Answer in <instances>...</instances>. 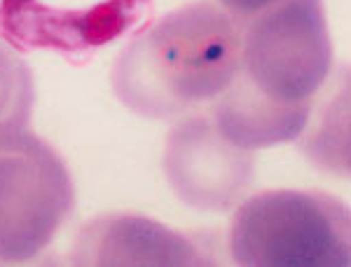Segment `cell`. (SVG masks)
<instances>
[{"instance_id":"cell-1","label":"cell","mask_w":351,"mask_h":267,"mask_svg":"<svg viewBox=\"0 0 351 267\" xmlns=\"http://www.w3.org/2000/svg\"><path fill=\"white\" fill-rule=\"evenodd\" d=\"M241 64V24L213 3L152 21L112 68L117 99L136 115L169 120L213 104Z\"/></svg>"},{"instance_id":"cell-2","label":"cell","mask_w":351,"mask_h":267,"mask_svg":"<svg viewBox=\"0 0 351 267\" xmlns=\"http://www.w3.org/2000/svg\"><path fill=\"white\" fill-rule=\"evenodd\" d=\"M230 253L243 267H349L351 216L319 190H263L237 204Z\"/></svg>"},{"instance_id":"cell-3","label":"cell","mask_w":351,"mask_h":267,"mask_svg":"<svg viewBox=\"0 0 351 267\" xmlns=\"http://www.w3.org/2000/svg\"><path fill=\"white\" fill-rule=\"evenodd\" d=\"M241 73L281 104H309L332 68L324 0H279L241 24Z\"/></svg>"},{"instance_id":"cell-4","label":"cell","mask_w":351,"mask_h":267,"mask_svg":"<svg viewBox=\"0 0 351 267\" xmlns=\"http://www.w3.org/2000/svg\"><path fill=\"white\" fill-rule=\"evenodd\" d=\"M73 204V178L52 146L28 129L0 139V263L38 258Z\"/></svg>"},{"instance_id":"cell-5","label":"cell","mask_w":351,"mask_h":267,"mask_svg":"<svg viewBox=\"0 0 351 267\" xmlns=\"http://www.w3.org/2000/svg\"><path fill=\"white\" fill-rule=\"evenodd\" d=\"M150 0H3L0 33L21 49L82 56L138 24Z\"/></svg>"},{"instance_id":"cell-6","label":"cell","mask_w":351,"mask_h":267,"mask_svg":"<svg viewBox=\"0 0 351 267\" xmlns=\"http://www.w3.org/2000/svg\"><path fill=\"white\" fill-rule=\"evenodd\" d=\"M164 174L183 204L199 211H230L256 181V155L232 146L211 117L192 115L167 136Z\"/></svg>"},{"instance_id":"cell-7","label":"cell","mask_w":351,"mask_h":267,"mask_svg":"<svg viewBox=\"0 0 351 267\" xmlns=\"http://www.w3.org/2000/svg\"><path fill=\"white\" fill-rule=\"evenodd\" d=\"M75 265H213L202 244L169 225L132 213H110L89 220L77 232Z\"/></svg>"},{"instance_id":"cell-8","label":"cell","mask_w":351,"mask_h":267,"mask_svg":"<svg viewBox=\"0 0 351 267\" xmlns=\"http://www.w3.org/2000/svg\"><path fill=\"white\" fill-rule=\"evenodd\" d=\"M314 104H281L260 92L239 68L225 92L213 101L211 120L232 146L260 150L300 139Z\"/></svg>"},{"instance_id":"cell-9","label":"cell","mask_w":351,"mask_h":267,"mask_svg":"<svg viewBox=\"0 0 351 267\" xmlns=\"http://www.w3.org/2000/svg\"><path fill=\"white\" fill-rule=\"evenodd\" d=\"M36 101L31 71L19 54L0 45V139L28 129Z\"/></svg>"},{"instance_id":"cell-10","label":"cell","mask_w":351,"mask_h":267,"mask_svg":"<svg viewBox=\"0 0 351 267\" xmlns=\"http://www.w3.org/2000/svg\"><path fill=\"white\" fill-rule=\"evenodd\" d=\"M223 5V10L230 16H234L239 24L248 21L251 16H256L260 12H265L271 5H276L279 0H218Z\"/></svg>"}]
</instances>
